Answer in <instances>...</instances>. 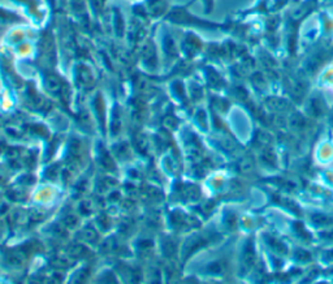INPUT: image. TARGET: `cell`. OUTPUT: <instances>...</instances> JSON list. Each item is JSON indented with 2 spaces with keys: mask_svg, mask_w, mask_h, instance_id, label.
Instances as JSON below:
<instances>
[{
  "mask_svg": "<svg viewBox=\"0 0 333 284\" xmlns=\"http://www.w3.org/2000/svg\"><path fill=\"white\" fill-rule=\"evenodd\" d=\"M288 88L289 91H290V95L297 101H301L302 98L305 97L306 90H307L306 85L301 80H289Z\"/></svg>",
  "mask_w": 333,
  "mask_h": 284,
  "instance_id": "obj_1",
  "label": "cell"
},
{
  "mask_svg": "<svg viewBox=\"0 0 333 284\" xmlns=\"http://www.w3.org/2000/svg\"><path fill=\"white\" fill-rule=\"evenodd\" d=\"M266 107L268 110L273 111V112H284V111L289 110V103L285 99L281 98H268L266 101Z\"/></svg>",
  "mask_w": 333,
  "mask_h": 284,
  "instance_id": "obj_2",
  "label": "cell"
},
{
  "mask_svg": "<svg viewBox=\"0 0 333 284\" xmlns=\"http://www.w3.org/2000/svg\"><path fill=\"white\" fill-rule=\"evenodd\" d=\"M289 125L296 130H303L309 126V122L301 114H293L289 119Z\"/></svg>",
  "mask_w": 333,
  "mask_h": 284,
  "instance_id": "obj_3",
  "label": "cell"
},
{
  "mask_svg": "<svg viewBox=\"0 0 333 284\" xmlns=\"http://www.w3.org/2000/svg\"><path fill=\"white\" fill-rule=\"evenodd\" d=\"M255 143L260 149H266V147H271L272 145V137L268 132H264V130H258L255 133Z\"/></svg>",
  "mask_w": 333,
  "mask_h": 284,
  "instance_id": "obj_4",
  "label": "cell"
},
{
  "mask_svg": "<svg viewBox=\"0 0 333 284\" xmlns=\"http://www.w3.org/2000/svg\"><path fill=\"white\" fill-rule=\"evenodd\" d=\"M244 266L245 268H251L255 262V252H254V247L252 244H248L244 250Z\"/></svg>",
  "mask_w": 333,
  "mask_h": 284,
  "instance_id": "obj_5",
  "label": "cell"
},
{
  "mask_svg": "<svg viewBox=\"0 0 333 284\" xmlns=\"http://www.w3.org/2000/svg\"><path fill=\"white\" fill-rule=\"evenodd\" d=\"M310 112L314 116H321L324 114V105L319 98H314L313 101L310 102Z\"/></svg>",
  "mask_w": 333,
  "mask_h": 284,
  "instance_id": "obj_6",
  "label": "cell"
},
{
  "mask_svg": "<svg viewBox=\"0 0 333 284\" xmlns=\"http://www.w3.org/2000/svg\"><path fill=\"white\" fill-rule=\"evenodd\" d=\"M260 159H262V162L266 163V164H268V166H275V164H276V157H275L273 151L271 150L269 147L262 149Z\"/></svg>",
  "mask_w": 333,
  "mask_h": 284,
  "instance_id": "obj_7",
  "label": "cell"
},
{
  "mask_svg": "<svg viewBox=\"0 0 333 284\" xmlns=\"http://www.w3.org/2000/svg\"><path fill=\"white\" fill-rule=\"evenodd\" d=\"M269 247L272 248L275 252L280 253V254H285L286 253V247L284 245V243H281V241L273 239V237L269 240Z\"/></svg>",
  "mask_w": 333,
  "mask_h": 284,
  "instance_id": "obj_8",
  "label": "cell"
},
{
  "mask_svg": "<svg viewBox=\"0 0 333 284\" xmlns=\"http://www.w3.org/2000/svg\"><path fill=\"white\" fill-rule=\"evenodd\" d=\"M311 219L314 220V223L316 224V226H328V224H332L333 220L331 219V218H328V216L325 215H321V214H316V215L311 216Z\"/></svg>",
  "mask_w": 333,
  "mask_h": 284,
  "instance_id": "obj_9",
  "label": "cell"
},
{
  "mask_svg": "<svg viewBox=\"0 0 333 284\" xmlns=\"http://www.w3.org/2000/svg\"><path fill=\"white\" fill-rule=\"evenodd\" d=\"M238 166H240V168L244 172H249V171H251L252 168H254V162H252L251 158H249V157H245V158H242L238 162Z\"/></svg>",
  "mask_w": 333,
  "mask_h": 284,
  "instance_id": "obj_10",
  "label": "cell"
},
{
  "mask_svg": "<svg viewBox=\"0 0 333 284\" xmlns=\"http://www.w3.org/2000/svg\"><path fill=\"white\" fill-rule=\"evenodd\" d=\"M324 237H327V239L333 240V230H332V231H329V232H325Z\"/></svg>",
  "mask_w": 333,
  "mask_h": 284,
  "instance_id": "obj_11",
  "label": "cell"
}]
</instances>
